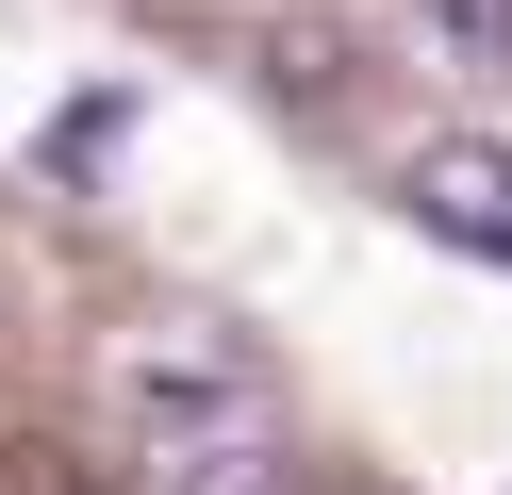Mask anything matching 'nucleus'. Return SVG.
<instances>
[{
    "instance_id": "1",
    "label": "nucleus",
    "mask_w": 512,
    "mask_h": 495,
    "mask_svg": "<svg viewBox=\"0 0 512 495\" xmlns=\"http://www.w3.org/2000/svg\"><path fill=\"white\" fill-rule=\"evenodd\" d=\"M397 198H413V231H430V248H479V264H512V149H496V132H430Z\"/></svg>"
},
{
    "instance_id": "2",
    "label": "nucleus",
    "mask_w": 512,
    "mask_h": 495,
    "mask_svg": "<svg viewBox=\"0 0 512 495\" xmlns=\"http://www.w3.org/2000/svg\"><path fill=\"white\" fill-rule=\"evenodd\" d=\"M149 495H298V446L265 413H199V429L149 446Z\"/></svg>"
},
{
    "instance_id": "3",
    "label": "nucleus",
    "mask_w": 512,
    "mask_h": 495,
    "mask_svg": "<svg viewBox=\"0 0 512 495\" xmlns=\"http://www.w3.org/2000/svg\"><path fill=\"white\" fill-rule=\"evenodd\" d=\"M265 83H281V99H331V83H347V33H331V17H298V33L265 50Z\"/></svg>"
},
{
    "instance_id": "4",
    "label": "nucleus",
    "mask_w": 512,
    "mask_h": 495,
    "mask_svg": "<svg viewBox=\"0 0 512 495\" xmlns=\"http://www.w3.org/2000/svg\"><path fill=\"white\" fill-rule=\"evenodd\" d=\"M430 17H446V33H479V50H496V33H512V0H430Z\"/></svg>"
}]
</instances>
